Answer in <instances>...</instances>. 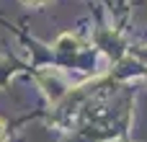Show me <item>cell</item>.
Wrapping results in <instances>:
<instances>
[{"instance_id": "1", "label": "cell", "mask_w": 147, "mask_h": 142, "mask_svg": "<svg viewBox=\"0 0 147 142\" xmlns=\"http://www.w3.org/2000/svg\"><path fill=\"white\" fill-rule=\"evenodd\" d=\"M26 3H28V5H44L47 0H26Z\"/></svg>"}, {"instance_id": "2", "label": "cell", "mask_w": 147, "mask_h": 142, "mask_svg": "<svg viewBox=\"0 0 147 142\" xmlns=\"http://www.w3.org/2000/svg\"><path fill=\"white\" fill-rule=\"evenodd\" d=\"M3 135H5V124L0 122V140H3Z\"/></svg>"}]
</instances>
